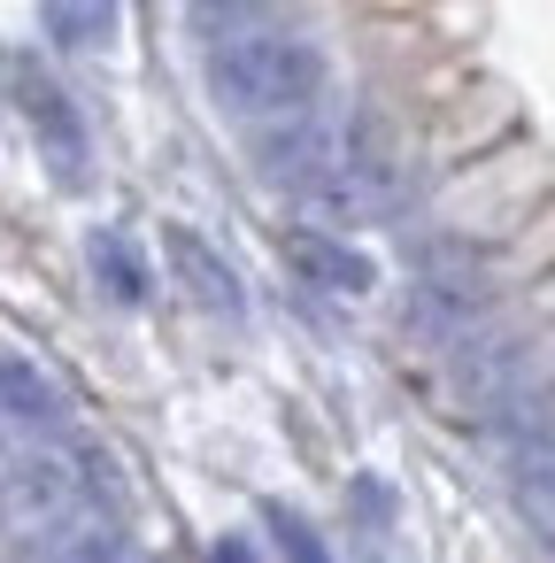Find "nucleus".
<instances>
[{"instance_id":"f257e3e1","label":"nucleus","mask_w":555,"mask_h":563,"mask_svg":"<svg viewBox=\"0 0 555 563\" xmlns=\"http://www.w3.org/2000/svg\"><path fill=\"white\" fill-rule=\"evenodd\" d=\"M209 93H217V109H232L247 124H286V117L317 109L324 55L293 32H224L209 47Z\"/></svg>"},{"instance_id":"f03ea898","label":"nucleus","mask_w":555,"mask_h":563,"mask_svg":"<svg viewBox=\"0 0 555 563\" xmlns=\"http://www.w3.org/2000/svg\"><path fill=\"white\" fill-rule=\"evenodd\" d=\"M93 463L78 455V448H55V440H24L16 455H9V517H16V540L40 525H70V517H86L93 501Z\"/></svg>"},{"instance_id":"7ed1b4c3","label":"nucleus","mask_w":555,"mask_h":563,"mask_svg":"<svg viewBox=\"0 0 555 563\" xmlns=\"http://www.w3.org/2000/svg\"><path fill=\"white\" fill-rule=\"evenodd\" d=\"M9 93H16L24 132L40 140V163H47L63 186H78V178H86V124H78L70 93H63V86H55L32 55H9Z\"/></svg>"},{"instance_id":"20e7f679","label":"nucleus","mask_w":555,"mask_h":563,"mask_svg":"<svg viewBox=\"0 0 555 563\" xmlns=\"http://www.w3.org/2000/svg\"><path fill=\"white\" fill-rule=\"evenodd\" d=\"M455 394H463L470 409H486V417H501L509 401H524V394H532V386H524V340H517V332L463 340V355H455Z\"/></svg>"},{"instance_id":"39448f33","label":"nucleus","mask_w":555,"mask_h":563,"mask_svg":"<svg viewBox=\"0 0 555 563\" xmlns=\"http://www.w3.org/2000/svg\"><path fill=\"white\" fill-rule=\"evenodd\" d=\"M163 255H170V271H178V286L201 301V309H217V317H247V294H240V271L201 240V232H186V224H163Z\"/></svg>"},{"instance_id":"423d86ee","label":"nucleus","mask_w":555,"mask_h":563,"mask_svg":"<svg viewBox=\"0 0 555 563\" xmlns=\"http://www.w3.org/2000/svg\"><path fill=\"white\" fill-rule=\"evenodd\" d=\"M9 563H124V532H116V517L86 509V517H70V525L24 532V540L9 548Z\"/></svg>"},{"instance_id":"0eeeda50","label":"nucleus","mask_w":555,"mask_h":563,"mask_svg":"<svg viewBox=\"0 0 555 563\" xmlns=\"http://www.w3.org/2000/svg\"><path fill=\"white\" fill-rule=\"evenodd\" d=\"M409 317L424 332H440V340H470V324L486 317V286L470 271H424L409 286Z\"/></svg>"},{"instance_id":"6e6552de","label":"nucleus","mask_w":555,"mask_h":563,"mask_svg":"<svg viewBox=\"0 0 555 563\" xmlns=\"http://www.w3.org/2000/svg\"><path fill=\"white\" fill-rule=\"evenodd\" d=\"M286 263H293L309 286H324V294H370V286H378V263H370L363 247L332 240V232H286Z\"/></svg>"},{"instance_id":"1a4fd4ad","label":"nucleus","mask_w":555,"mask_h":563,"mask_svg":"<svg viewBox=\"0 0 555 563\" xmlns=\"http://www.w3.org/2000/svg\"><path fill=\"white\" fill-rule=\"evenodd\" d=\"M40 24L63 55H93L116 40V0H40Z\"/></svg>"},{"instance_id":"9d476101","label":"nucleus","mask_w":555,"mask_h":563,"mask_svg":"<svg viewBox=\"0 0 555 563\" xmlns=\"http://www.w3.org/2000/svg\"><path fill=\"white\" fill-rule=\"evenodd\" d=\"M0 394H9V424H16V432H32V424H55V417H63V386H55L24 347L0 363Z\"/></svg>"},{"instance_id":"9b49d317","label":"nucleus","mask_w":555,"mask_h":563,"mask_svg":"<svg viewBox=\"0 0 555 563\" xmlns=\"http://www.w3.org/2000/svg\"><path fill=\"white\" fill-rule=\"evenodd\" d=\"M93 278H101V294L116 301V309H140L147 301V263H140V247L124 240V232H93Z\"/></svg>"},{"instance_id":"f8f14e48","label":"nucleus","mask_w":555,"mask_h":563,"mask_svg":"<svg viewBox=\"0 0 555 563\" xmlns=\"http://www.w3.org/2000/svg\"><path fill=\"white\" fill-rule=\"evenodd\" d=\"M270 517H278V532H286V548H293V563H332V555L317 548V532H309L301 517H286V509H270Z\"/></svg>"},{"instance_id":"ddd939ff","label":"nucleus","mask_w":555,"mask_h":563,"mask_svg":"<svg viewBox=\"0 0 555 563\" xmlns=\"http://www.w3.org/2000/svg\"><path fill=\"white\" fill-rule=\"evenodd\" d=\"M217 9L240 16V9H255V0H193V16H201V24H217Z\"/></svg>"},{"instance_id":"4468645a","label":"nucleus","mask_w":555,"mask_h":563,"mask_svg":"<svg viewBox=\"0 0 555 563\" xmlns=\"http://www.w3.org/2000/svg\"><path fill=\"white\" fill-rule=\"evenodd\" d=\"M209 563H255V548H247V540H217Z\"/></svg>"}]
</instances>
